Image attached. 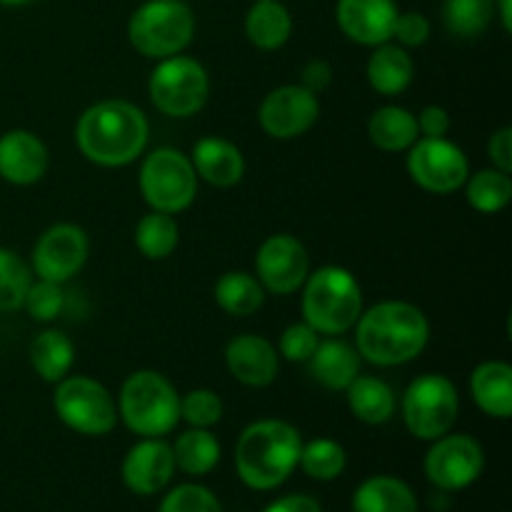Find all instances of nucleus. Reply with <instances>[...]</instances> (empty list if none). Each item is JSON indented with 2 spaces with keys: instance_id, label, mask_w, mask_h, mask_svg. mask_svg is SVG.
<instances>
[{
  "instance_id": "obj_43",
  "label": "nucleus",
  "mask_w": 512,
  "mask_h": 512,
  "mask_svg": "<svg viewBox=\"0 0 512 512\" xmlns=\"http://www.w3.org/2000/svg\"><path fill=\"white\" fill-rule=\"evenodd\" d=\"M333 83V68H330L328 60H310L303 68V83L310 93H323L328 90V85Z\"/></svg>"
},
{
  "instance_id": "obj_8",
  "label": "nucleus",
  "mask_w": 512,
  "mask_h": 512,
  "mask_svg": "<svg viewBox=\"0 0 512 512\" xmlns=\"http://www.w3.org/2000/svg\"><path fill=\"white\" fill-rule=\"evenodd\" d=\"M148 95L155 110L168 118H190L208 103V70L190 55H170L158 60L150 73Z\"/></svg>"
},
{
  "instance_id": "obj_27",
  "label": "nucleus",
  "mask_w": 512,
  "mask_h": 512,
  "mask_svg": "<svg viewBox=\"0 0 512 512\" xmlns=\"http://www.w3.org/2000/svg\"><path fill=\"white\" fill-rule=\"evenodd\" d=\"M348 405L355 418L365 425H383L395 413V395L385 380L375 375H358L353 383L345 388Z\"/></svg>"
},
{
  "instance_id": "obj_13",
  "label": "nucleus",
  "mask_w": 512,
  "mask_h": 512,
  "mask_svg": "<svg viewBox=\"0 0 512 512\" xmlns=\"http://www.w3.org/2000/svg\"><path fill=\"white\" fill-rule=\"evenodd\" d=\"M310 275V258L295 235L278 233L263 240L255 255V278L273 295H290L303 288Z\"/></svg>"
},
{
  "instance_id": "obj_7",
  "label": "nucleus",
  "mask_w": 512,
  "mask_h": 512,
  "mask_svg": "<svg viewBox=\"0 0 512 512\" xmlns=\"http://www.w3.org/2000/svg\"><path fill=\"white\" fill-rule=\"evenodd\" d=\"M138 185L150 210L178 215L193 205L198 193V175L188 155L175 148H158L145 155Z\"/></svg>"
},
{
  "instance_id": "obj_5",
  "label": "nucleus",
  "mask_w": 512,
  "mask_h": 512,
  "mask_svg": "<svg viewBox=\"0 0 512 512\" xmlns=\"http://www.w3.org/2000/svg\"><path fill=\"white\" fill-rule=\"evenodd\" d=\"M115 405L125 428L140 438H163L180 423L178 390L155 370H135L128 375Z\"/></svg>"
},
{
  "instance_id": "obj_35",
  "label": "nucleus",
  "mask_w": 512,
  "mask_h": 512,
  "mask_svg": "<svg viewBox=\"0 0 512 512\" xmlns=\"http://www.w3.org/2000/svg\"><path fill=\"white\" fill-rule=\"evenodd\" d=\"M33 275L28 263L15 250L0 248V313H13L23 308Z\"/></svg>"
},
{
  "instance_id": "obj_29",
  "label": "nucleus",
  "mask_w": 512,
  "mask_h": 512,
  "mask_svg": "<svg viewBox=\"0 0 512 512\" xmlns=\"http://www.w3.org/2000/svg\"><path fill=\"white\" fill-rule=\"evenodd\" d=\"M170 448H173L175 470H183L185 475H193V478L213 473L223 455L218 438L205 428L185 430Z\"/></svg>"
},
{
  "instance_id": "obj_20",
  "label": "nucleus",
  "mask_w": 512,
  "mask_h": 512,
  "mask_svg": "<svg viewBox=\"0 0 512 512\" xmlns=\"http://www.w3.org/2000/svg\"><path fill=\"white\" fill-rule=\"evenodd\" d=\"M190 163H193L195 175L213 188H233L245 175V158L238 145L218 135L200 138L193 145Z\"/></svg>"
},
{
  "instance_id": "obj_38",
  "label": "nucleus",
  "mask_w": 512,
  "mask_h": 512,
  "mask_svg": "<svg viewBox=\"0 0 512 512\" xmlns=\"http://www.w3.org/2000/svg\"><path fill=\"white\" fill-rule=\"evenodd\" d=\"M158 512H223L213 490L203 485H178L160 503Z\"/></svg>"
},
{
  "instance_id": "obj_41",
  "label": "nucleus",
  "mask_w": 512,
  "mask_h": 512,
  "mask_svg": "<svg viewBox=\"0 0 512 512\" xmlns=\"http://www.w3.org/2000/svg\"><path fill=\"white\" fill-rule=\"evenodd\" d=\"M415 120L420 138H445L450 133V115L443 105H425Z\"/></svg>"
},
{
  "instance_id": "obj_17",
  "label": "nucleus",
  "mask_w": 512,
  "mask_h": 512,
  "mask_svg": "<svg viewBox=\"0 0 512 512\" xmlns=\"http://www.w3.org/2000/svg\"><path fill=\"white\" fill-rule=\"evenodd\" d=\"M398 13L395 0H338L335 5V18L345 38L370 48L393 40Z\"/></svg>"
},
{
  "instance_id": "obj_46",
  "label": "nucleus",
  "mask_w": 512,
  "mask_h": 512,
  "mask_svg": "<svg viewBox=\"0 0 512 512\" xmlns=\"http://www.w3.org/2000/svg\"><path fill=\"white\" fill-rule=\"evenodd\" d=\"M33 0H0V5H10V8H18V5H28Z\"/></svg>"
},
{
  "instance_id": "obj_37",
  "label": "nucleus",
  "mask_w": 512,
  "mask_h": 512,
  "mask_svg": "<svg viewBox=\"0 0 512 512\" xmlns=\"http://www.w3.org/2000/svg\"><path fill=\"white\" fill-rule=\"evenodd\" d=\"M23 308L28 315L38 323H50L58 318L65 308V293L60 283H50V280H35L30 283L28 293H25Z\"/></svg>"
},
{
  "instance_id": "obj_30",
  "label": "nucleus",
  "mask_w": 512,
  "mask_h": 512,
  "mask_svg": "<svg viewBox=\"0 0 512 512\" xmlns=\"http://www.w3.org/2000/svg\"><path fill=\"white\" fill-rule=\"evenodd\" d=\"M215 303L220 310L235 318H248V315L258 313L263 308L265 288L253 273L245 270H230V273L220 275L218 283L213 288Z\"/></svg>"
},
{
  "instance_id": "obj_32",
  "label": "nucleus",
  "mask_w": 512,
  "mask_h": 512,
  "mask_svg": "<svg viewBox=\"0 0 512 512\" xmlns=\"http://www.w3.org/2000/svg\"><path fill=\"white\" fill-rule=\"evenodd\" d=\"M465 198L478 213L493 215L508 208L512 200V178L498 168L478 170L473 178L465 180Z\"/></svg>"
},
{
  "instance_id": "obj_9",
  "label": "nucleus",
  "mask_w": 512,
  "mask_h": 512,
  "mask_svg": "<svg viewBox=\"0 0 512 512\" xmlns=\"http://www.w3.org/2000/svg\"><path fill=\"white\" fill-rule=\"evenodd\" d=\"M53 408L65 428L88 438L108 435L118 423V405L110 390L85 375H65L55 383Z\"/></svg>"
},
{
  "instance_id": "obj_22",
  "label": "nucleus",
  "mask_w": 512,
  "mask_h": 512,
  "mask_svg": "<svg viewBox=\"0 0 512 512\" xmlns=\"http://www.w3.org/2000/svg\"><path fill=\"white\" fill-rule=\"evenodd\" d=\"M470 393L485 415L508 420L512 415V368L503 360L480 363L470 375Z\"/></svg>"
},
{
  "instance_id": "obj_34",
  "label": "nucleus",
  "mask_w": 512,
  "mask_h": 512,
  "mask_svg": "<svg viewBox=\"0 0 512 512\" xmlns=\"http://www.w3.org/2000/svg\"><path fill=\"white\" fill-rule=\"evenodd\" d=\"M493 0H445L443 23L458 38H478L493 20Z\"/></svg>"
},
{
  "instance_id": "obj_42",
  "label": "nucleus",
  "mask_w": 512,
  "mask_h": 512,
  "mask_svg": "<svg viewBox=\"0 0 512 512\" xmlns=\"http://www.w3.org/2000/svg\"><path fill=\"white\" fill-rule=\"evenodd\" d=\"M488 158L493 160V168L512 173V128H500L488 143Z\"/></svg>"
},
{
  "instance_id": "obj_39",
  "label": "nucleus",
  "mask_w": 512,
  "mask_h": 512,
  "mask_svg": "<svg viewBox=\"0 0 512 512\" xmlns=\"http://www.w3.org/2000/svg\"><path fill=\"white\" fill-rule=\"evenodd\" d=\"M318 343V333L303 320V323H293L283 330L278 343V355H283L290 363H308Z\"/></svg>"
},
{
  "instance_id": "obj_2",
  "label": "nucleus",
  "mask_w": 512,
  "mask_h": 512,
  "mask_svg": "<svg viewBox=\"0 0 512 512\" xmlns=\"http://www.w3.org/2000/svg\"><path fill=\"white\" fill-rule=\"evenodd\" d=\"M148 118L128 100H100L80 115L75 143L85 160L100 168H123L148 145Z\"/></svg>"
},
{
  "instance_id": "obj_40",
  "label": "nucleus",
  "mask_w": 512,
  "mask_h": 512,
  "mask_svg": "<svg viewBox=\"0 0 512 512\" xmlns=\"http://www.w3.org/2000/svg\"><path fill=\"white\" fill-rule=\"evenodd\" d=\"M393 38L398 40L403 48H420L428 43L430 38V20L418 10H408V13H398L393 25Z\"/></svg>"
},
{
  "instance_id": "obj_21",
  "label": "nucleus",
  "mask_w": 512,
  "mask_h": 512,
  "mask_svg": "<svg viewBox=\"0 0 512 512\" xmlns=\"http://www.w3.org/2000/svg\"><path fill=\"white\" fill-rule=\"evenodd\" d=\"M308 370L323 388L345 390L360 375V355L353 345L333 335L328 340H320L318 348L308 358Z\"/></svg>"
},
{
  "instance_id": "obj_28",
  "label": "nucleus",
  "mask_w": 512,
  "mask_h": 512,
  "mask_svg": "<svg viewBox=\"0 0 512 512\" xmlns=\"http://www.w3.org/2000/svg\"><path fill=\"white\" fill-rule=\"evenodd\" d=\"M73 363L75 345L63 330H43L30 343V365L45 383H60L70 373Z\"/></svg>"
},
{
  "instance_id": "obj_4",
  "label": "nucleus",
  "mask_w": 512,
  "mask_h": 512,
  "mask_svg": "<svg viewBox=\"0 0 512 512\" xmlns=\"http://www.w3.org/2000/svg\"><path fill=\"white\" fill-rule=\"evenodd\" d=\"M303 320L318 335H343L353 330L363 313L358 278L340 265H325L303 283Z\"/></svg>"
},
{
  "instance_id": "obj_45",
  "label": "nucleus",
  "mask_w": 512,
  "mask_h": 512,
  "mask_svg": "<svg viewBox=\"0 0 512 512\" xmlns=\"http://www.w3.org/2000/svg\"><path fill=\"white\" fill-rule=\"evenodd\" d=\"M493 8L498 10L500 15V23H503V28L512 30V0H493Z\"/></svg>"
},
{
  "instance_id": "obj_23",
  "label": "nucleus",
  "mask_w": 512,
  "mask_h": 512,
  "mask_svg": "<svg viewBox=\"0 0 512 512\" xmlns=\"http://www.w3.org/2000/svg\"><path fill=\"white\" fill-rule=\"evenodd\" d=\"M365 73H368V83L373 85L375 93L393 98L410 88L415 78V63L403 45L383 43L368 58Z\"/></svg>"
},
{
  "instance_id": "obj_33",
  "label": "nucleus",
  "mask_w": 512,
  "mask_h": 512,
  "mask_svg": "<svg viewBox=\"0 0 512 512\" xmlns=\"http://www.w3.org/2000/svg\"><path fill=\"white\" fill-rule=\"evenodd\" d=\"M298 465L308 478L320 480V483H330V480L340 478L348 465V455L338 440L330 438H315L310 443H303L300 448Z\"/></svg>"
},
{
  "instance_id": "obj_1",
  "label": "nucleus",
  "mask_w": 512,
  "mask_h": 512,
  "mask_svg": "<svg viewBox=\"0 0 512 512\" xmlns=\"http://www.w3.org/2000/svg\"><path fill=\"white\" fill-rule=\"evenodd\" d=\"M355 328L360 360L395 368L418 358L430 340V323L420 308L405 300H383L363 310Z\"/></svg>"
},
{
  "instance_id": "obj_12",
  "label": "nucleus",
  "mask_w": 512,
  "mask_h": 512,
  "mask_svg": "<svg viewBox=\"0 0 512 512\" xmlns=\"http://www.w3.org/2000/svg\"><path fill=\"white\" fill-rule=\"evenodd\" d=\"M405 165L410 178L435 195L453 193L470 178L468 158L448 138H418L408 148Z\"/></svg>"
},
{
  "instance_id": "obj_15",
  "label": "nucleus",
  "mask_w": 512,
  "mask_h": 512,
  "mask_svg": "<svg viewBox=\"0 0 512 512\" xmlns=\"http://www.w3.org/2000/svg\"><path fill=\"white\" fill-rule=\"evenodd\" d=\"M88 235L80 225L58 223L45 230L33 248V270L40 280L60 283L80 273L88 260Z\"/></svg>"
},
{
  "instance_id": "obj_25",
  "label": "nucleus",
  "mask_w": 512,
  "mask_h": 512,
  "mask_svg": "<svg viewBox=\"0 0 512 512\" xmlns=\"http://www.w3.org/2000/svg\"><path fill=\"white\" fill-rule=\"evenodd\" d=\"M353 512H418V498L405 480L373 475L355 490Z\"/></svg>"
},
{
  "instance_id": "obj_36",
  "label": "nucleus",
  "mask_w": 512,
  "mask_h": 512,
  "mask_svg": "<svg viewBox=\"0 0 512 512\" xmlns=\"http://www.w3.org/2000/svg\"><path fill=\"white\" fill-rule=\"evenodd\" d=\"M223 410L225 405L220 395L208 388H195L180 398V420H185L190 428L210 430L213 425L220 423Z\"/></svg>"
},
{
  "instance_id": "obj_10",
  "label": "nucleus",
  "mask_w": 512,
  "mask_h": 512,
  "mask_svg": "<svg viewBox=\"0 0 512 512\" xmlns=\"http://www.w3.org/2000/svg\"><path fill=\"white\" fill-rule=\"evenodd\" d=\"M460 395L453 380L440 373H425L405 388L403 420L418 440H438L450 433L458 420Z\"/></svg>"
},
{
  "instance_id": "obj_11",
  "label": "nucleus",
  "mask_w": 512,
  "mask_h": 512,
  "mask_svg": "<svg viewBox=\"0 0 512 512\" xmlns=\"http://www.w3.org/2000/svg\"><path fill=\"white\" fill-rule=\"evenodd\" d=\"M485 453L470 435H440L425 453V478L443 493H458L470 488L483 475Z\"/></svg>"
},
{
  "instance_id": "obj_24",
  "label": "nucleus",
  "mask_w": 512,
  "mask_h": 512,
  "mask_svg": "<svg viewBox=\"0 0 512 512\" xmlns=\"http://www.w3.org/2000/svg\"><path fill=\"white\" fill-rule=\"evenodd\" d=\"M245 35L258 50H278L293 35V15L280 0H255L245 13Z\"/></svg>"
},
{
  "instance_id": "obj_44",
  "label": "nucleus",
  "mask_w": 512,
  "mask_h": 512,
  "mask_svg": "<svg viewBox=\"0 0 512 512\" xmlns=\"http://www.w3.org/2000/svg\"><path fill=\"white\" fill-rule=\"evenodd\" d=\"M263 512H323L320 503L310 495H285L278 498L275 503H270Z\"/></svg>"
},
{
  "instance_id": "obj_16",
  "label": "nucleus",
  "mask_w": 512,
  "mask_h": 512,
  "mask_svg": "<svg viewBox=\"0 0 512 512\" xmlns=\"http://www.w3.org/2000/svg\"><path fill=\"white\" fill-rule=\"evenodd\" d=\"M123 483L135 495H158L175 475L173 448L163 438H143L128 450L123 460Z\"/></svg>"
},
{
  "instance_id": "obj_6",
  "label": "nucleus",
  "mask_w": 512,
  "mask_h": 512,
  "mask_svg": "<svg viewBox=\"0 0 512 512\" xmlns=\"http://www.w3.org/2000/svg\"><path fill=\"white\" fill-rule=\"evenodd\" d=\"M193 35L195 15L185 0H145L128 20L130 45L150 60L180 55Z\"/></svg>"
},
{
  "instance_id": "obj_3",
  "label": "nucleus",
  "mask_w": 512,
  "mask_h": 512,
  "mask_svg": "<svg viewBox=\"0 0 512 512\" xmlns=\"http://www.w3.org/2000/svg\"><path fill=\"white\" fill-rule=\"evenodd\" d=\"M303 440L285 420H255L240 433L235 445V470L245 488L275 490L298 468Z\"/></svg>"
},
{
  "instance_id": "obj_18",
  "label": "nucleus",
  "mask_w": 512,
  "mask_h": 512,
  "mask_svg": "<svg viewBox=\"0 0 512 512\" xmlns=\"http://www.w3.org/2000/svg\"><path fill=\"white\" fill-rule=\"evenodd\" d=\"M225 365L238 383L248 388H265L278 378L280 355L263 335H235L225 345Z\"/></svg>"
},
{
  "instance_id": "obj_14",
  "label": "nucleus",
  "mask_w": 512,
  "mask_h": 512,
  "mask_svg": "<svg viewBox=\"0 0 512 512\" xmlns=\"http://www.w3.org/2000/svg\"><path fill=\"white\" fill-rule=\"evenodd\" d=\"M320 115L318 95L305 85H280L270 90L258 110L260 128L275 140H293L308 133Z\"/></svg>"
},
{
  "instance_id": "obj_31",
  "label": "nucleus",
  "mask_w": 512,
  "mask_h": 512,
  "mask_svg": "<svg viewBox=\"0 0 512 512\" xmlns=\"http://www.w3.org/2000/svg\"><path fill=\"white\" fill-rule=\"evenodd\" d=\"M180 228L173 215L150 210L135 225V248L148 260H165L178 248Z\"/></svg>"
},
{
  "instance_id": "obj_19",
  "label": "nucleus",
  "mask_w": 512,
  "mask_h": 512,
  "mask_svg": "<svg viewBox=\"0 0 512 512\" xmlns=\"http://www.w3.org/2000/svg\"><path fill=\"white\" fill-rule=\"evenodd\" d=\"M50 155L43 140L30 130L0 135V178L10 185H33L48 173Z\"/></svg>"
},
{
  "instance_id": "obj_26",
  "label": "nucleus",
  "mask_w": 512,
  "mask_h": 512,
  "mask_svg": "<svg viewBox=\"0 0 512 512\" xmlns=\"http://www.w3.org/2000/svg\"><path fill=\"white\" fill-rule=\"evenodd\" d=\"M370 143L385 153H405L420 138L418 120L400 105L378 108L368 120Z\"/></svg>"
}]
</instances>
